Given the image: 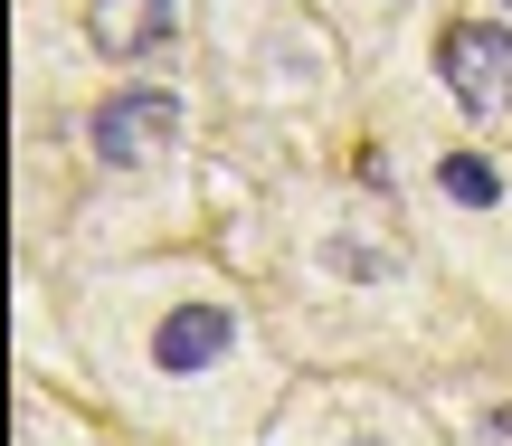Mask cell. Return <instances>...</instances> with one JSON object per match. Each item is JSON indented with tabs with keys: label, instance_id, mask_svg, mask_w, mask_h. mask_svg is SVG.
Segmentation results:
<instances>
[{
	"label": "cell",
	"instance_id": "5",
	"mask_svg": "<svg viewBox=\"0 0 512 446\" xmlns=\"http://www.w3.org/2000/svg\"><path fill=\"white\" fill-rule=\"evenodd\" d=\"M437 181H446V200H465V209H494V200H503V171L484 162V152H446Z\"/></svg>",
	"mask_w": 512,
	"mask_h": 446
},
{
	"label": "cell",
	"instance_id": "1",
	"mask_svg": "<svg viewBox=\"0 0 512 446\" xmlns=\"http://www.w3.org/2000/svg\"><path fill=\"white\" fill-rule=\"evenodd\" d=\"M181 133V95H162V86H133V95H105L95 105V124H86V143H95V162H152V152Z\"/></svg>",
	"mask_w": 512,
	"mask_h": 446
},
{
	"label": "cell",
	"instance_id": "7",
	"mask_svg": "<svg viewBox=\"0 0 512 446\" xmlns=\"http://www.w3.org/2000/svg\"><path fill=\"white\" fill-rule=\"evenodd\" d=\"M503 10H512V0H503Z\"/></svg>",
	"mask_w": 512,
	"mask_h": 446
},
{
	"label": "cell",
	"instance_id": "2",
	"mask_svg": "<svg viewBox=\"0 0 512 446\" xmlns=\"http://www.w3.org/2000/svg\"><path fill=\"white\" fill-rule=\"evenodd\" d=\"M437 67H446V86L465 95V114H494L512 95V38L494 19H456V29L437 38Z\"/></svg>",
	"mask_w": 512,
	"mask_h": 446
},
{
	"label": "cell",
	"instance_id": "6",
	"mask_svg": "<svg viewBox=\"0 0 512 446\" xmlns=\"http://www.w3.org/2000/svg\"><path fill=\"white\" fill-rule=\"evenodd\" d=\"M323 257L342 266V276H389V247H351V238H332Z\"/></svg>",
	"mask_w": 512,
	"mask_h": 446
},
{
	"label": "cell",
	"instance_id": "3",
	"mask_svg": "<svg viewBox=\"0 0 512 446\" xmlns=\"http://www.w3.org/2000/svg\"><path fill=\"white\" fill-rule=\"evenodd\" d=\"M228 342H238V314H228V304H181V314H162V333H152V361H162V371H209Z\"/></svg>",
	"mask_w": 512,
	"mask_h": 446
},
{
	"label": "cell",
	"instance_id": "4",
	"mask_svg": "<svg viewBox=\"0 0 512 446\" xmlns=\"http://www.w3.org/2000/svg\"><path fill=\"white\" fill-rule=\"evenodd\" d=\"M171 19H181L171 0H95V10H86V38L105 57H143V48H162V38H171Z\"/></svg>",
	"mask_w": 512,
	"mask_h": 446
}]
</instances>
